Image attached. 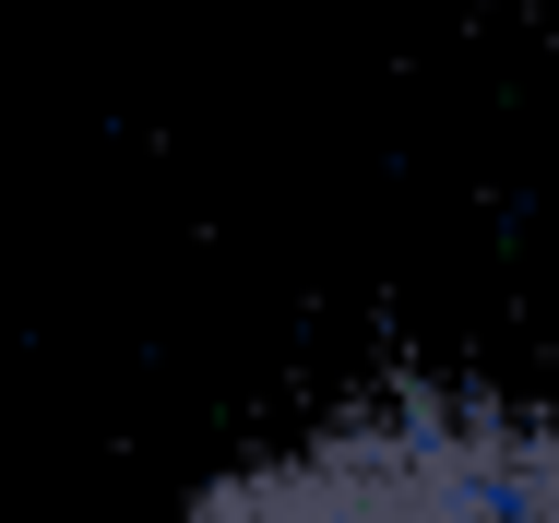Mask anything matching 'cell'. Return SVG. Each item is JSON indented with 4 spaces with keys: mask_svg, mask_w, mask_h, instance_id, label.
Returning <instances> with one entry per match:
<instances>
[{
    "mask_svg": "<svg viewBox=\"0 0 559 523\" xmlns=\"http://www.w3.org/2000/svg\"><path fill=\"white\" fill-rule=\"evenodd\" d=\"M179 523H559V428L488 393H393L203 476Z\"/></svg>",
    "mask_w": 559,
    "mask_h": 523,
    "instance_id": "6da1fadb",
    "label": "cell"
}]
</instances>
